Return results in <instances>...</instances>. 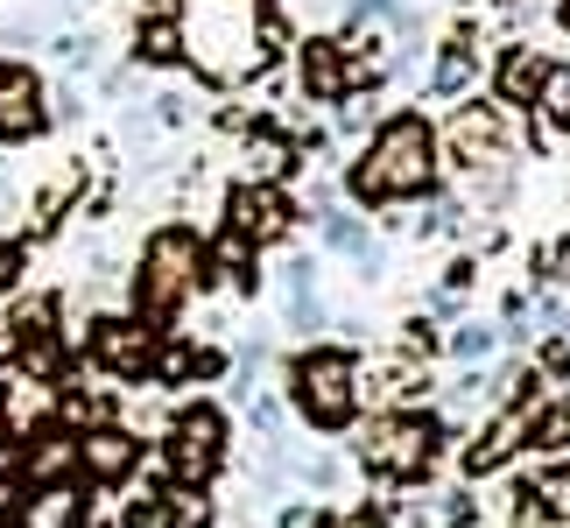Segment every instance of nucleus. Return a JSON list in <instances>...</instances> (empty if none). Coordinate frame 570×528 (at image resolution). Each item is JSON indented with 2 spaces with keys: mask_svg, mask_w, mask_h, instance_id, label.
<instances>
[{
  "mask_svg": "<svg viewBox=\"0 0 570 528\" xmlns=\"http://www.w3.org/2000/svg\"><path fill=\"white\" fill-rule=\"evenodd\" d=\"M141 466V444L127 430H114V423H99V430H78V472H92L99 487H114V479H127Z\"/></svg>",
  "mask_w": 570,
  "mask_h": 528,
  "instance_id": "obj_11",
  "label": "nucleus"
},
{
  "mask_svg": "<svg viewBox=\"0 0 570 528\" xmlns=\"http://www.w3.org/2000/svg\"><path fill=\"white\" fill-rule=\"evenodd\" d=\"M303 479H311V487H332L338 466H332V458H311V466H303Z\"/></svg>",
  "mask_w": 570,
  "mask_h": 528,
  "instance_id": "obj_24",
  "label": "nucleus"
},
{
  "mask_svg": "<svg viewBox=\"0 0 570 528\" xmlns=\"http://www.w3.org/2000/svg\"><path fill=\"white\" fill-rule=\"evenodd\" d=\"M289 402L303 409V423L317 430H345L360 409V366L345 352H303L289 373Z\"/></svg>",
  "mask_w": 570,
  "mask_h": 528,
  "instance_id": "obj_4",
  "label": "nucleus"
},
{
  "mask_svg": "<svg viewBox=\"0 0 570 528\" xmlns=\"http://www.w3.org/2000/svg\"><path fill=\"white\" fill-rule=\"evenodd\" d=\"M542 85H550V63H542L535 50H514L508 63H500V99L508 106H542Z\"/></svg>",
  "mask_w": 570,
  "mask_h": 528,
  "instance_id": "obj_14",
  "label": "nucleus"
},
{
  "mask_svg": "<svg viewBox=\"0 0 570 528\" xmlns=\"http://www.w3.org/2000/svg\"><path fill=\"white\" fill-rule=\"evenodd\" d=\"M169 472L190 479V487H205L218 472V458H226V423H218V409H184L177 423H169Z\"/></svg>",
  "mask_w": 570,
  "mask_h": 528,
  "instance_id": "obj_6",
  "label": "nucleus"
},
{
  "mask_svg": "<svg viewBox=\"0 0 570 528\" xmlns=\"http://www.w3.org/2000/svg\"><path fill=\"white\" fill-rule=\"evenodd\" d=\"M14 268V247H0V275H8Z\"/></svg>",
  "mask_w": 570,
  "mask_h": 528,
  "instance_id": "obj_27",
  "label": "nucleus"
},
{
  "mask_svg": "<svg viewBox=\"0 0 570 528\" xmlns=\"http://www.w3.org/2000/svg\"><path fill=\"white\" fill-rule=\"evenodd\" d=\"M0 437H8V415H0Z\"/></svg>",
  "mask_w": 570,
  "mask_h": 528,
  "instance_id": "obj_30",
  "label": "nucleus"
},
{
  "mask_svg": "<svg viewBox=\"0 0 570 528\" xmlns=\"http://www.w3.org/2000/svg\"><path fill=\"white\" fill-rule=\"evenodd\" d=\"M42 127H50V106H42L36 71H14V63H0V141L21 148V141H36Z\"/></svg>",
  "mask_w": 570,
  "mask_h": 528,
  "instance_id": "obj_10",
  "label": "nucleus"
},
{
  "mask_svg": "<svg viewBox=\"0 0 570 528\" xmlns=\"http://www.w3.org/2000/svg\"><path fill=\"white\" fill-rule=\"evenodd\" d=\"M324 528H381L374 515H338V521H324Z\"/></svg>",
  "mask_w": 570,
  "mask_h": 528,
  "instance_id": "obj_26",
  "label": "nucleus"
},
{
  "mask_svg": "<svg viewBox=\"0 0 570 528\" xmlns=\"http://www.w3.org/2000/svg\"><path fill=\"white\" fill-rule=\"evenodd\" d=\"M233 233H247L254 247L261 239H282L289 233V197H282L275 184H239L233 190Z\"/></svg>",
  "mask_w": 570,
  "mask_h": 528,
  "instance_id": "obj_12",
  "label": "nucleus"
},
{
  "mask_svg": "<svg viewBox=\"0 0 570 528\" xmlns=\"http://www.w3.org/2000/svg\"><path fill=\"white\" fill-rule=\"evenodd\" d=\"M557 21H563V36H570V0H563V8H557Z\"/></svg>",
  "mask_w": 570,
  "mask_h": 528,
  "instance_id": "obj_28",
  "label": "nucleus"
},
{
  "mask_svg": "<svg viewBox=\"0 0 570 528\" xmlns=\"http://www.w3.org/2000/svg\"><path fill=\"white\" fill-rule=\"evenodd\" d=\"M353 197L360 205H387V197H415V190H430L436 184V135H430V120H415V114H394L374 141H366V156L353 163Z\"/></svg>",
  "mask_w": 570,
  "mask_h": 528,
  "instance_id": "obj_2",
  "label": "nucleus"
},
{
  "mask_svg": "<svg viewBox=\"0 0 570 528\" xmlns=\"http://www.w3.org/2000/svg\"><path fill=\"white\" fill-rule=\"evenodd\" d=\"M141 57H148V63H177V57H184L177 29H148V36H141Z\"/></svg>",
  "mask_w": 570,
  "mask_h": 528,
  "instance_id": "obj_22",
  "label": "nucleus"
},
{
  "mask_svg": "<svg viewBox=\"0 0 570 528\" xmlns=\"http://www.w3.org/2000/svg\"><path fill=\"white\" fill-rule=\"evenodd\" d=\"M92 360L114 373V381H148V373H156V324L99 317L92 324Z\"/></svg>",
  "mask_w": 570,
  "mask_h": 528,
  "instance_id": "obj_8",
  "label": "nucleus"
},
{
  "mask_svg": "<svg viewBox=\"0 0 570 528\" xmlns=\"http://www.w3.org/2000/svg\"><path fill=\"white\" fill-rule=\"evenodd\" d=\"M430 451H436V423H415V415H387V423H374L360 437V458L394 479H415L430 466Z\"/></svg>",
  "mask_w": 570,
  "mask_h": 528,
  "instance_id": "obj_5",
  "label": "nucleus"
},
{
  "mask_svg": "<svg viewBox=\"0 0 570 528\" xmlns=\"http://www.w3.org/2000/svg\"><path fill=\"white\" fill-rule=\"evenodd\" d=\"M472 71H479V42L472 36H451L444 42V63H436V92H465Z\"/></svg>",
  "mask_w": 570,
  "mask_h": 528,
  "instance_id": "obj_18",
  "label": "nucleus"
},
{
  "mask_svg": "<svg viewBox=\"0 0 570 528\" xmlns=\"http://www.w3.org/2000/svg\"><path fill=\"white\" fill-rule=\"evenodd\" d=\"M451 352H458V360H487V352H493V332H487V324H458V332H451Z\"/></svg>",
  "mask_w": 570,
  "mask_h": 528,
  "instance_id": "obj_21",
  "label": "nucleus"
},
{
  "mask_svg": "<svg viewBox=\"0 0 570 528\" xmlns=\"http://www.w3.org/2000/svg\"><path fill=\"white\" fill-rule=\"evenodd\" d=\"M557 275H570V247H563V261H557Z\"/></svg>",
  "mask_w": 570,
  "mask_h": 528,
  "instance_id": "obj_29",
  "label": "nucleus"
},
{
  "mask_svg": "<svg viewBox=\"0 0 570 528\" xmlns=\"http://www.w3.org/2000/svg\"><path fill=\"white\" fill-rule=\"evenodd\" d=\"M177 42H184L190 71H205L212 85H239L268 63L275 21H261V0H184Z\"/></svg>",
  "mask_w": 570,
  "mask_h": 528,
  "instance_id": "obj_1",
  "label": "nucleus"
},
{
  "mask_svg": "<svg viewBox=\"0 0 570 528\" xmlns=\"http://www.w3.org/2000/svg\"><path fill=\"white\" fill-rule=\"evenodd\" d=\"M514 444H521V415H500V423L487 430V444H472V451H465V472H493Z\"/></svg>",
  "mask_w": 570,
  "mask_h": 528,
  "instance_id": "obj_19",
  "label": "nucleus"
},
{
  "mask_svg": "<svg viewBox=\"0 0 570 528\" xmlns=\"http://www.w3.org/2000/svg\"><path fill=\"white\" fill-rule=\"evenodd\" d=\"M324 239H332L338 254H353L366 275H381V247H374V233H366V226H353L345 212H324Z\"/></svg>",
  "mask_w": 570,
  "mask_h": 528,
  "instance_id": "obj_16",
  "label": "nucleus"
},
{
  "mask_svg": "<svg viewBox=\"0 0 570 528\" xmlns=\"http://www.w3.org/2000/svg\"><path fill=\"white\" fill-rule=\"evenodd\" d=\"M197 275H205V247H197L184 226H163L141 247V268H135V311H141V324H163L197 290Z\"/></svg>",
  "mask_w": 570,
  "mask_h": 528,
  "instance_id": "obj_3",
  "label": "nucleus"
},
{
  "mask_svg": "<svg viewBox=\"0 0 570 528\" xmlns=\"http://www.w3.org/2000/svg\"><path fill=\"white\" fill-rule=\"evenodd\" d=\"M535 444L570 451V402H557V409H542V415H535Z\"/></svg>",
  "mask_w": 570,
  "mask_h": 528,
  "instance_id": "obj_20",
  "label": "nucleus"
},
{
  "mask_svg": "<svg viewBox=\"0 0 570 528\" xmlns=\"http://www.w3.org/2000/svg\"><path fill=\"white\" fill-rule=\"evenodd\" d=\"M303 78H311V99H345V57H338V42H303Z\"/></svg>",
  "mask_w": 570,
  "mask_h": 528,
  "instance_id": "obj_15",
  "label": "nucleus"
},
{
  "mask_svg": "<svg viewBox=\"0 0 570 528\" xmlns=\"http://www.w3.org/2000/svg\"><path fill=\"white\" fill-rule=\"evenodd\" d=\"M542 508H550L557 521H570V472H557V479H542Z\"/></svg>",
  "mask_w": 570,
  "mask_h": 528,
  "instance_id": "obj_23",
  "label": "nucleus"
},
{
  "mask_svg": "<svg viewBox=\"0 0 570 528\" xmlns=\"http://www.w3.org/2000/svg\"><path fill=\"white\" fill-rule=\"evenodd\" d=\"M85 521H92V493L78 487V472L50 479V487H36V493H21L14 515H8V528H85Z\"/></svg>",
  "mask_w": 570,
  "mask_h": 528,
  "instance_id": "obj_9",
  "label": "nucleus"
},
{
  "mask_svg": "<svg viewBox=\"0 0 570 528\" xmlns=\"http://www.w3.org/2000/svg\"><path fill=\"white\" fill-rule=\"evenodd\" d=\"M444 148H451V163L458 169H479V176H493L500 163H508V127H500L493 106H458L451 127H444Z\"/></svg>",
  "mask_w": 570,
  "mask_h": 528,
  "instance_id": "obj_7",
  "label": "nucleus"
},
{
  "mask_svg": "<svg viewBox=\"0 0 570 528\" xmlns=\"http://www.w3.org/2000/svg\"><path fill=\"white\" fill-rule=\"evenodd\" d=\"M156 500H163L169 528H212V500H205V487H190V479H177V487L156 493Z\"/></svg>",
  "mask_w": 570,
  "mask_h": 528,
  "instance_id": "obj_17",
  "label": "nucleus"
},
{
  "mask_svg": "<svg viewBox=\"0 0 570 528\" xmlns=\"http://www.w3.org/2000/svg\"><path fill=\"white\" fill-rule=\"evenodd\" d=\"M282 528H317V515L311 508H289V515H282Z\"/></svg>",
  "mask_w": 570,
  "mask_h": 528,
  "instance_id": "obj_25",
  "label": "nucleus"
},
{
  "mask_svg": "<svg viewBox=\"0 0 570 528\" xmlns=\"http://www.w3.org/2000/svg\"><path fill=\"white\" fill-rule=\"evenodd\" d=\"M71 472H78V437L57 430V423H42L36 444L21 451V479H29V487H50V479H71Z\"/></svg>",
  "mask_w": 570,
  "mask_h": 528,
  "instance_id": "obj_13",
  "label": "nucleus"
}]
</instances>
